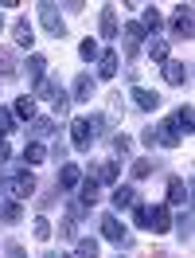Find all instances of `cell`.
I'll return each instance as SVG.
<instances>
[{
    "label": "cell",
    "mask_w": 195,
    "mask_h": 258,
    "mask_svg": "<svg viewBox=\"0 0 195 258\" xmlns=\"http://www.w3.org/2000/svg\"><path fill=\"white\" fill-rule=\"evenodd\" d=\"M98 28H102V39H117V8H102V16H98Z\"/></svg>",
    "instance_id": "d6986e66"
},
{
    "label": "cell",
    "mask_w": 195,
    "mask_h": 258,
    "mask_svg": "<svg viewBox=\"0 0 195 258\" xmlns=\"http://www.w3.org/2000/svg\"><path fill=\"white\" fill-rule=\"evenodd\" d=\"M78 55L86 59V63H98V55H102V47H98L94 39H82V43H78Z\"/></svg>",
    "instance_id": "836d02e7"
},
{
    "label": "cell",
    "mask_w": 195,
    "mask_h": 258,
    "mask_svg": "<svg viewBox=\"0 0 195 258\" xmlns=\"http://www.w3.org/2000/svg\"><path fill=\"white\" fill-rule=\"evenodd\" d=\"M78 180H82V168H78V164H63V168H59V192H74V188H78Z\"/></svg>",
    "instance_id": "ac0fdd59"
},
{
    "label": "cell",
    "mask_w": 195,
    "mask_h": 258,
    "mask_svg": "<svg viewBox=\"0 0 195 258\" xmlns=\"http://www.w3.org/2000/svg\"><path fill=\"white\" fill-rule=\"evenodd\" d=\"M4 254L8 258H28V250H24L20 242H4Z\"/></svg>",
    "instance_id": "ab89813d"
},
{
    "label": "cell",
    "mask_w": 195,
    "mask_h": 258,
    "mask_svg": "<svg viewBox=\"0 0 195 258\" xmlns=\"http://www.w3.org/2000/svg\"><path fill=\"white\" fill-rule=\"evenodd\" d=\"M164 82H168V86H183V82H191V67L179 63V59H168V63H164Z\"/></svg>",
    "instance_id": "9c48e42d"
},
{
    "label": "cell",
    "mask_w": 195,
    "mask_h": 258,
    "mask_svg": "<svg viewBox=\"0 0 195 258\" xmlns=\"http://www.w3.org/2000/svg\"><path fill=\"white\" fill-rule=\"evenodd\" d=\"M94 141H98V133H94V125H90V117H74V121H70V145L78 149V153H86Z\"/></svg>",
    "instance_id": "3957f363"
},
{
    "label": "cell",
    "mask_w": 195,
    "mask_h": 258,
    "mask_svg": "<svg viewBox=\"0 0 195 258\" xmlns=\"http://www.w3.org/2000/svg\"><path fill=\"white\" fill-rule=\"evenodd\" d=\"M70 106H74V102H70V94H66V90H59V94L51 98V113H55V117H66V113H70Z\"/></svg>",
    "instance_id": "f1b7e54d"
},
{
    "label": "cell",
    "mask_w": 195,
    "mask_h": 258,
    "mask_svg": "<svg viewBox=\"0 0 195 258\" xmlns=\"http://www.w3.org/2000/svg\"><path fill=\"white\" fill-rule=\"evenodd\" d=\"M12 39H16V47H20V51H32V47H35V32H32V24H28L24 16L12 24Z\"/></svg>",
    "instance_id": "2e32d148"
},
{
    "label": "cell",
    "mask_w": 195,
    "mask_h": 258,
    "mask_svg": "<svg viewBox=\"0 0 195 258\" xmlns=\"http://www.w3.org/2000/svg\"><path fill=\"white\" fill-rule=\"evenodd\" d=\"M117 67H121V55H117L114 47H110V51H102V55H98V79H114V75H117Z\"/></svg>",
    "instance_id": "e0dca14e"
},
{
    "label": "cell",
    "mask_w": 195,
    "mask_h": 258,
    "mask_svg": "<svg viewBox=\"0 0 195 258\" xmlns=\"http://www.w3.org/2000/svg\"><path fill=\"white\" fill-rule=\"evenodd\" d=\"M172 121H176V129L183 133V137H187V133L195 129V113H191V106H179V110L172 113Z\"/></svg>",
    "instance_id": "cb8c5ba5"
},
{
    "label": "cell",
    "mask_w": 195,
    "mask_h": 258,
    "mask_svg": "<svg viewBox=\"0 0 195 258\" xmlns=\"http://www.w3.org/2000/svg\"><path fill=\"white\" fill-rule=\"evenodd\" d=\"M94 90H98V82L90 79V75H78V79H74V94H70V102H90Z\"/></svg>",
    "instance_id": "44dd1931"
},
{
    "label": "cell",
    "mask_w": 195,
    "mask_h": 258,
    "mask_svg": "<svg viewBox=\"0 0 195 258\" xmlns=\"http://www.w3.org/2000/svg\"><path fill=\"white\" fill-rule=\"evenodd\" d=\"M98 227H102V239H106V242H125V239H129L117 215H102V223H98Z\"/></svg>",
    "instance_id": "4fadbf2b"
},
{
    "label": "cell",
    "mask_w": 195,
    "mask_h": 258,
    "mask_svg": "<svg viewBox=\"0 0 195 258\" xmlns=\"http://www.w3.org/2000/svg\"><path fill=\"white\" fill-rule=\"evenodd\" d=\"M117 258H121V254H117Z\"/></svg>",
    "instance_id": "ee69618b"
},
{
    "label": "cell",
    "mask_w": 195,
    "mask_h": 258,
    "mask_svg": "<svg viewBox=\"0 0 195 258\" xmlns=\"http://www.w3.org/2000/svg\"><path fill=\"white\" fill-rule=\"evenodd\" d=\"M129 168H133V176H137V180H145V176H152V172H156L160 164L152 161V157H137V161H133Z\"/></svg>",
    "instance_id": "83f0119b"
},
{
    "label": "cell",
    "mask_w": 195,
    "mask_h": 258,
    "mask_svg": "<svg viewBox=\"0 0 195 258\" xmlns=\"http://www.w3.org/2000/svg\"><path fill=\"white\" fill-rule=\"evenodd\" d=\"M59 239L74 242V239H78V223H74V219H63V223H59Z\"/></svg>",
    "instance_id": "e575fe53"
},
{
    "label": "cell",
    "mask_w": 195,
    "mask_h": 258,
    "mask_svg": "<svg viewBox=\"0 0 195 258\" xmlns=\"http://www.w3.org/2000/svg\"><path fill=\"white\" fill-rule=\"evenodd\" d=\"M117 176H121V164L117 161H98L90 168V180H98V184H117Z\"/></svg>",
    "instance_id": "8fae6325"
},
{
    "label": "cell",
    "mask_w": 195,
    "mask_h": 258,
    "mask_svg": "<svg viewBox=\"0 0 195 258\" xmlns=\"http://www.w3.org/2000/svg\"><path fill=\"white\" fill-rule=\"evenodd\" d=\"M0 192H4V180H0Z\"/></svg>",
    "instance_id": "7bdbcfd3"
},
{
    "label": "cell",
    "mask_w": 195,
    "mask_h": 258,
    "mask_svg": "<svg viewBox=\"0 0 195 258\" xmlns=\"http://www.w3.org/2000/svg\"><path fill=\"white\" fill-rule=\"evenodd\" d=\"M152 133H156V145H164V149H179V145H183V133L176 129V121H172V117H168V121H160Z\"/></svg>",
    "instance_id": "8992f818"
},
{
    "label": "cell",
    "mask_w": 195,
    "mask_h": 258,
    "mask_svg": "<svg viewBox=\"0 0 195 258\" xmlns=\"http://www.w3.org/2000/svg\"><path fill=\"white\" fill-rule=\"evenodd\" d=\"M0 32H4V16H0Z\"/></svg>",
    "instance_id": "b9f144b4"
},
{
    "label": "cell",
    "mask_w": 195,
    "mask_h": 258,
    "mask_svg": "<svg viewBox=\"0 0 195 258\" xmlns=\"http://www.w3.org/2000/svg\"><path fill=\"white\" fill-rule=\"evenodd\" d=\"M114 153H117V157H129V153H133V141L125 137V133H121V137H114Z\"/></svg>",
    "instance_id": "f35d334b"
},
{
    "label": "cell",
    "mask_w": 195,
    "mask_h": 258,
    "mask_svg": "<svg viewBox=\"0 0 195 258\" xmlns=\"http://www.w3.org/2000/svg\"><path fill=\"white\" fill-rule=\"evenodd\" d=\"M0 75H4V79H16L20 75V63H16L12 51H0Z\"/></svg>",
    "instance_id": "f546056e"
},
{
    "label": "cell",
    "mask_w": 195,
    "mask_h": 258,
    "mask_svg": "<svg viewBox=\"0 0 195 258\" xmlns=\"http://www.w3.org/2000/svg\"><path fill=\"white\" fill-rule=\"evenodd\" d=\"M168 204H172V208H187V204H191V184L172 176L168 180Z\"/></svg>",
    "instance_id": "ba28073f"
},
{
    "label": "cell",
    "mask_w": 195,
    "mask_h": 258,
    "mask_svg": "<svg viewBox=\"0 0 195 258\" xmlns=\"http://www.w3.org/2000/svg\"><path fill=\"white\" fill-rule=\"evenodd\" d=\"M172 231H176L179 242H191V208H183V215L172 223Z\"/></svg>",
    "instance_id": "484cf974"
},
{
    "label": "cell",
    "mask_w": 195,
    "mask_h": 258,
    "mask_svg": "<svg viewBox=\"0 0 195 258\" xmlns=\"http://www.w3.org/2000/svg\"><path fill=\"white\" fill-rule=\"evenodd\" d=\"M74 258H98V239H94V235L74 239Z\"/></svg>",
    "instance_id": "4316f807"
},
{
    "label": "cell",
    "mask_w": 195,
    "mask_h": 258,
    "mask_svg": "<svg viewBox=\"0 0 195 258\" xmlns=\"http://www.w3.org/2000/svg\"><path fill=\"white\" fill-rule=\"evenodd\" d=\"M133 211V227H145V231H148V208H145V204H137V208H129Z\"/></svg>",
    "instance_id": "74e56055"
},
{
    "label": "cell",
    "mask_w": 195,
    "mask_h": 258,
    "mask_svg": "<svg viewBox=\"0 0 195 258\" xmlns=\"http://www.w3.org/2000/svg\"><path fill=\"white\" fill-rule=\"evenodd\" d=\"M20 71H28V82H32V90H35L39 82L47 79V59L43 55H28V63L20 67Z\"/></svg>",
    "instance_id": "5bb4252c"
},
{
    "label": "cell",
    "mask_w": 195,
    "mask_h": 258,
    "mask_svg": "<svg viewBox=\"0 0 195 258\" xmlns=\"http://www.w3.org/2000/svg\"><path fill=\"white\" fill-rule=\"evenodd\" d=\"M20 161H24V164H43V161H47L43 141H28V145H24V153H20Z\"/></svg>",
    "instance_id": "603a6c76"
},
{
    "label": "cell",
    "mask_w": 195,
    "mask_h": 258,
    "mask_svg": "<svg viewBox=\"0 0 195 258\" xmlns=\"http://www.w3.org/2000/svg\"><path fill=\"white\" fill-rule=\"evenodd\" d=\"M4 192H8V200H16V204H24L28 196H35V176H32V168H12V176L4 180Z\"/></svg>",
    "instance_id": "6da1fadb"
},
{
    "label": "cell",
    "mask_w": 195,
    "mask_h": 258,
    "mask_svg": "<svg viewBox=\"0 0 195 258\" xmlns=\"http://www.w3.org/2000/svg\"><path fill=\"white\" fill-rule=\"evenodd\" d=\"M39 24L47 28L51 39H63V35H66V24H63V16H59V4H51V0L39 4Z\"/></svg>",
    "instance_id": "7a4b0ae2"
},
{
    "label": "cell",
    "mask_w": 195,
    "mask_h": 258,
    "mask_svg": "<svg viewBox=\"0 0 195 258\" xmlns=\"http://www.w3.org/2000/svg\"><path fill=\"white\" fill-rule=\"evenodd\" d=\"M8 157H12V149H8V141H4V137H0V164L8 161Z\"/></svg>",
    "instance_id": "60d3db41"
},
{
    "label": "cell",
    "mask_w": 195,
    "mask_h": 258,
    "mask_svg": "<svg viewBox=\"0 0 195 258\" xmlns=\"http://www.w3.org/2000/svg\"><path fill=\"white\" fill-rule=\"evenodd\" d=\"M32 133H35V141H43V137L55 133V121H51V117H35V121H32Z\"/></svg>",
    "instance_id": "1f68e13d"
},
{
    "label": "cell",
    "mask_w": 195,
    "mask_h": 258,
    "mask_svg": "<svg viewBox=\"0 0 195 258\" xmlns=\"http://www.w3.org/2000/svg\"><path fill=\"white\" fill-rule=\"evenodd\" d=\"M98 200H102V184L90 180V176H82L78 180V204H82V208H94Z\"/></svg>",
    "instance_id": "9a60e30c"
},
{
    "label": "cell",
    "mask_w": 195,
    "mask_h": 258,
    "mask_svg": "<svg viewBox=\"0 0 195 258\" xmlns=\"http://www.w3.org/2000/svg\"><path fill=\"white\" fill-rule=\"evenodd\" d=\"M117 39H121V51H125L129 59H137V51L145 43V28H141V24H125V28L117 32Z\"/></svg>",
    "instance_id": "277c9868"
},
{
    "label": "cell",
    "mask_w": 195,
    "mask_h": 258,
    "mask_svg": "<svg viewBox=\"0 0 195 258\" xmlns=\"http://www.w3.org/2000/svg\"><path fill=\"white\" fill-rule=\"evenodd\" d=\"M148 231H156V235L172 231V211H168V204H156V208L148 211Z\"/></svg>",
    "instance_id": "7c38bea8"
},
{
    "label": "cell",
    "mask_w": 195,
    "mask_h": 258,
    "mask_svg": "<svg viewBox=\"0 0 195 258\" xmlns=\"http://www.w3.org/2000/svg\"><path fill=\"white\" fill-rule=\"evenodd\" d=\"M12 117H20V121H35V98L32 94H20L16 102H12Z\"/></svg>",
    "instance_id": "7402d4cb"
},
{
    "label": "cell",
    "mask_w": 195,
    "mask_h": 258,
    "mask_svg": "<svg viewBox=\"0 0 195 258\" xmlns=\"http://www.w3.org/2000/svg\"><path fill=\"white\" fill-rule=\"evenodd\" d=\"M129 102L137 106V110L152 113L156 106H160V94H156V90H145V86H133V90H129Z\"/></svg>",
    "instance_id": "30bf717a"
},
{
    "label": "cell",
    "mask_w": 195,
    "mask_h": 258,
    "mask_svg": "<svg viewBox=\"0 0 195 258\" xmlns=\"http://www.w3.org/2000/svg\"><path fill=\"white\" fill-rule=\"evenodd\" d=\"M191 16H195L191 4H179L176 16L168 20V28H172V35H176V39H191Z\"/></svg>",
    "instance_id": "5b68a950"
},
{
    "label": "cell",
    "mask_w": 195,
    "mask_h": 258,
    "mask_svg": "<svg viewBox=\"0 0 195 258\" xmlns=\"http://www.w3.org/2000/svg\"><path fill=\"white\" fill-rule=\"evenodd\" d=\"M32 235H35L39 242H47L51 235H55V227H51V219H47V215H39V219L32 223Z\"/></svg>",
    "instance_id": "4dcf8cb0"
},
{
    "label": "cell",
    "mask_w": 195,
    "mask_h": 258,
    "mask_svg": "<svg viewBox=\"0 0 195 258\" xmlns=\"http://www.w3.org/2000/svg\"><path fill=\"white\" fill-rule=\"evenodd\" d=\"M20 219H24V208H20L16 200H4V204H0V223H20Z\"/></svg>",
    "instance_id": "d4e9b609"
},
{
    "label": "cell",
    "mask_w": 195,
    "mask_h": 258,
    "mask_svg": "<svg viewBox=\"0 0 195 258\" xmlns=\"http://www.w3.org/2000/svg\"><path fill=\"white\" fill-rule=\"evenodd\" d=\"M110 200H114L117 211H129V208H137V204H141V192H137L133 184H114V196H110Z\"/></svg>",
    "instance_id": "52a82bcc"
},
{
    "label": "cell",
    "mask_w": 195,
    "mask_h": 258,
    "mask_svg": "<svg viewBox=\"0 0 195 258\" xmlns=\"http://www.w3.org/2000/svg\"><path fill=\"white\" fill-rule=\"evenodd\" d=\"M148 55H152V63H168V39H152Z\"/></svg>",
    "instance_id": "d6a6232c"
},
{
    "label": "cell",
    "mask_w": 195,
    "mask_h": 258,
    "mask_svg": "<svg viewBox=\"0 0 195 258\" xmlns=\"http://www.w3.org/2000/svg\"><path fill=\"white\" fill-rule=\"evenodd\" d=\"M90 208H82L78 200H66V219H74V223H82V215H86Z\"/></svg>",
    "instance_id": "8d00e7d4"
},
{
    "label": "cell",
    "mask_w": 195,
    "mask_h": 258,
    "mask_svg": "<svg viewBox=\"0 0 195 258\" xmlns=\"http://www.w3.org/2000/svg\"><path fill=\"white\" fill-rule=\"evenodd\" d=\"M141 28H145V35H156V32L164 28V16L152 8V4H145V8H141Z\"/></svg>",
    "instance_id": "ffe728a7"
},
{
    "label": "cell",
    "mask_w": 195,
    "mask_h": 258,
    "mask_svg": "<svg viewBox=\"0 0 195 258\" xmlns=\"http://www.w3.org/2000/svg\"><path fill=\"white\" fill-rule=\"evenodd\" d=\"M12 129H16V117H12V110H4V106H0V137H8Z\"/></svg>",
    "instance_id": "d590c367"
}]
</instances>
